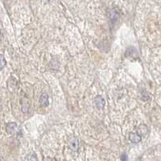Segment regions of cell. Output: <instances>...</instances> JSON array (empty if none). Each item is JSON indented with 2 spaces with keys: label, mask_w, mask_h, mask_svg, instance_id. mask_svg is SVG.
I'll use <instances>...</instances> for the list:
<instances>
[{
  "label": "cell",
  "mask_w": 161,
  "mask_h": 161,
  "mask_svg": "<svg viewBox=\"0 0 161 161\" xmlns=\"http://www.w3.org/2000/svg\"><path fill=\"white\" fill-rule=\"evenodd\" d=\"M109 19L111 24H115L119 19V12L116 8H113L109 11Z\"/></svg>",
  "instance_id": "1"
},
{
  "label": "cell",
  "mask_w": 161,
  "mask_h": 161,
  "mask_svg": "<svg viewBox=\"0 0 161 161\" xmlns=\"http://www.w3.org/2000/svg\"><path fill=\"white\" fill-rule=\"evenodd\" d=\"M94 105L97 107V109H98V110H103L104 106H105V99L102 98L101 95L96 96L94 98Z\"/></svg>",
  "instance_id": "2"
},
{
  "label": "cell",
  "mask_w": 161,
  "mask_h": 161,
  "mask_svg": "<svg viewBox=\"0 0 161 161\" xmlns=\"http://www.w3.org/2000/svg\"><path fill=\"white\" fill-rule=\"evenodd\" d=\"M69 146L71 148V150L74 151H77L79 149V140L76 137L71 138L69 142Z\"/></svg>",
  "instance_id": "3"
},
{
  "label": "cell",
  "mask_w": 161,
  "mask_h": 161,
  "mask_svg": "<svg viewBox=\"0 0 161 161\" xmlns=\"http://www.w3.org/2000/svg\"><path fill=\"white\" fill-rule=\"evenodd\" d=\"M17 128L18 126L15 123H7V126H6V130H7V133L10 134V135L15 133L17 130Z\"/></svg>",
  "instance_id": "4"
},
{
  "label": "cell",
  "mask_w": 161,
  "mask_h": 161,
  "mask_svg": "<svg viewBox=\"0 0 161 161\" xmlns=\"http://www.w3.org/2000/svg\"><path fill=\"white\" fill-rule=\"evenodd\" d=\"M129 139L131 143L133 144H137V143H139L142 138L138 133H135V132H131L129 135Z\"/></svg>",
  "instance_id": "5"
},
{
  "label": "cell",
  "mask_w": 161,
  "mask_h": 161,
  "mask_svg": "<svg viewBox=\"0 0 161 161\" xmlns=\"http://www.w3.org/2000/svg\"><path fill=\"white\" fill-rule=\"evenodd\" d=\"M40 105L44 106V107H46L49 105V95L44 93L41 95V97L40 98Z\"/></svg>",
  "instance_id": "6"
},
{
  "label": "cell",
  "mask_w": 161,
  "mask_h": 161,
  "mask_svg": "<svg viewBox=\"0 0 161 161\" xmlns=\"http://www.w3.org/2000/svg\"><path fill=\"white\" fill-rule=\"evenodd\" d=\"M148 131V129H147V126L145 125V124H141L139 126L138 129H137V133L140 136H144V135H146Z\"/></svg>",
  "instance_id": "7"
},
{
  "label": "cell",
  "mask_w": 161,
  "mask_h": 161,
  "mask_svg": "<svg viewBox=\"0 0 161 161\" xmlns=\"http://www.w3.org/2000/svg\"><path fill=\"white\" fill-rule=\"evenodd\" d=\"M7 65V60L3 54H0V69H3Z\"/></svg>",
  "instance_id": "8"
},
{
  "label": "cell",
  "mask_w": 161,
  "mask_h": 161,
  "mask_svg": "<svg viewBox=\"0 0 161 161\" xmlns=\"http://www.w3.org/2000/svg\"><path fill=\"white\" fill-rule=\"evenodd\" d=\"M27 160H28V161H38L37 156H36V155L34 152H32V153H30V154L28 155V156H27Z\"/></svg>",
  "instance_id": "9"
},
{
  "label": "cell",
  "mask_w": 161,
  "mask_h": 161,
  "mask_svg": "<svg viewBox=\"0 0 161 161\" xmlns=\"http://www.w3.org/2000/svg\"><path fill=\"white\" fill-rule=\"evenodd\" d=\"M121 160L122 161L128 160V156H127V155H126V153H124V154L122 155V156H121Z\"/></svg>",
  "instance_id": "10"
},
{
  "label": "cell",
  "mask_w": 161,
  "mask_h": 161,
  "mask_svg": "<svg viewBox=\"0 0 161 161\" xmlns=\"http://www.w3.org/2000/svg\"><path fill=\"white\" fill-rule=\"evenodd\" d=\"M46 161H56V160H53V159H49V160H47Z\"/></svg>",
  "instance_id": "11"
}]
</instances>
